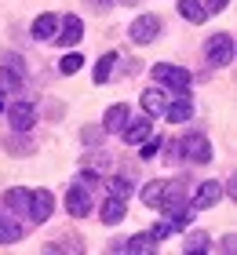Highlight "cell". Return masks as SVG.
<instances>
[{
  "mask_svg": "<svg viewBox=\"0 0 237 255\" xmlns=\"http://www.w3.org/2000/svg\"><path fill=\"white\" fill-rule=\"evenodd\" d=\"M99 215H102L106 226H117L124 219V197H110V201H102V212Z\"/></svg>",
  "mask_w": 237,
  "mask_h": 255,
  "instance_id": "5bb4252c",
  "label": "cell"
},
{
  "mask_svg": "<svg viewBox=\"0 0 237 255\" xmlns=\"http://www.w3.org/2000/svg\"><path fill=\"white\" fill-rule=\"evenodd\" d=\"M153 80L172 91H190V69L183 66H168V62H157L153 66Z\"/></svg>",
  "mask_w": 237,
  "mask_h": 255,
  "instance_id": "7a4b0ae2",
  "label": "cell"
},
{
  "mask_svg": "<svg viewBox=\"0 0 237 255\" xmlns=\"http://www.w3.org/2000/svg\"><path fill=\"white\" fill-rule=\"evenodd\" d=\"M26 212H29L33 223H44V219H51V212H55V197L47 193V190H33V193H29Z\"/></svg>",
  "mask_w": 237,
  "mask_h": 255,
  "instance_id": "5b68a950",
  "label": "cell"
},
{
  "mask_svg": "<svg viewBox=\"0 0 237 255\" xmlns=\"http://www.w3.org/2000/svg\"><path fill=\"white\" fill-rule=\"evenodd\" d=\"M0 110H4V99H0Z\"/></svg>",
  "mask_w": 237,
  "mask_h": 255,
  "instance_id": "4dcf8cb0",
  "label": "cell"
},
{
  "mask_svg": "<svg viewBox=\"0 0 237 255\" xmlns=\"http://www.w3.org/2000/svg\"><path fill=\"white\" fill-rule=\"evenodd\" d=\"M179 15L190 22V26H201V22L208 18V11H205L201 0H179Z\"/></svg>",
  "mask_w": 237,
  "mask_h": 255,
  "instance_id": "9a60e30c",
  "label": "cell"
},
{
  "mask_svg": "<svg viewBox=\"0 0 237 255\" xmlns=\"http://www.w3.org/2000/svg\"><path fill=\"white\" fill-rule=\"evenodd\" d=\"M164 117H168L172 124L190 121V117H194V102H190L186 95H183V99H175V102H168V106H164Z\"/></svg>",
  "mask_w": 237,
  "mask_h": 255,
  "instance_id": "8fae6325",
  "label": "cell"
},
{
  "mask_svg": "<svg viewBox=\"0 0 237 255\" xmlns=\"http://www.w3.org/2000/svg\"><path fill=\"white\" fill-rule=\"evenodd\" d=\"M124 124H128V106H121V102H117V106H110V110H106L102 131H121Z\"/></svg>",
  "mask_w": 237,
  "mask_h": 255,
  "instance_id": "e0dca14e",
  "label": "cell"
},
{
  "mask_svg": "<svg viewBox=\"0 0 237 255\" xmlns=\"http://www.w3.org/2000/svg\"><path fill=\"white\" fill-rule=\"evenodd\" d=\"M18 84H22L18 69H15V73H11V69H4V66H0V88H4V91H15Z\"/></svg>",
  "mask_w": 237,
  "mask_h": 255,
  "instance_id": "cb8c5ba5",
  "label": "cell"
},
{
  "mask_svg": "<svg viewBox=\"0 0 237 255\" xmlns=\"http://www.w3.org/2000/svg\"><path fill=\"white\" fill-rule=\"evenodd\" d=\"M179 149H186V157L194 160V164H208V160H212V142H208L205 135H197V131L186 135L183 142H179Z\"/></svg>",
  "mask_w": 237,
  "mask_h": 255,
  "instance_id": "8992f818",
  "label": "cell"
},
{
  "mask_svg": "<svg viewBox=\"0 0 237 255\" xmlns=\"http://www.w3.org/2000/svg\"><path fill=\"white\" fill-rule=\"evenodd\" d=\"M18 237H22V226L15 223V219H7L4 212H0V245H15Z\"/></svg>",
  "mask_w": 237,
  "mask_h": 255,
  "instance_id": "ac0fdd59",
  "label": "cell"
},
{
  "mask_svg": "<svg viewBox=\"0 0 237 255\" xmlns=\"http://www.w3.org/2000/svg\"><path fill=\"white\" fill-rule=\"evenodd\" d=\"M88 4H91L95 11H106V7H110V4H113V0H88Z\"/></svg>",
  "mask_w": 237,
  "mask_h": 255,
  "instance_id": "f1b7e54d",
  "label": "cell"
},
{
  "mask_svg": "<svg viewBox=\"0 0 237 255\" xmlns=\"http://www.w3.org/2000/svg\"><path fill=\"white\" fill-rule=\"evenodd\" d=\"M219 201H223V186H219V179H212V182H201V190L190 197V208H194V212H205V208L219 204Z\"/></svg>",
  "mask_w": 237,
  "mask_h": 255,
  "instance_id": "52a82bcc",
  "label": "cell"
},
{
  "mask_svg": "<svg viewBox=\"0 0 237 255\" xmlns=\"http://www.w3.org/2000/svg\"><path fill=\"white\" fill-rule=\"evenodd\" d=\"M4 204H7V208H26V204H29V193H26V190H7V193H4Z\"/></svg>",
  "mask_w": 237,
  "mask_h": 255,
  "instance_id": "603a6c76",
  "label": "cell"
},
{
  "mask_svg": "<svg viewBox=\"0 0 237 255\" xmlns=\"http://www.w3.org/2000/svg\"><path fill=\"white\" fill-rule=\"evenodd\" d=\"M157 149H161V138H150V142L142 146V153H139V157H142V160H150V157H157Z\"/></svg>",
  "mask_w": 237,
  "mask_h": 255,
  "instance_id": "484cf974",
  "label": "cell"
},
{
  "mask_svg": "<svg viewBox=\"0 0 237 255\" xmlns=\"http://www.w3.org/2000/svg\"><path fill=\"white\" fill-rule=\"evenodd\" d=\"M62 48H73V44H80L84 40V22H80L77 15H69V18H62V33L55 37Z\"/></svg>",
  "mask_w": 237,
  "mask_h": 255,
  "instance_id": "9c48e42d",
  "label": "cell"
},
{
  "mask_svg": "<svg viewBox=\"0 0 237 255\" xmlns=\"http://www.w3.org/2000/svg\"><path fill=\"white\" fill-rule=\"evenodd\" d=\"M164 106H168V95L157 88H150V91H142V110L150 113V117H157V113H164Z\"/></svg>",
  "mask_w": 237,
  "mask_h": 255,
  "instance_id": "2e32d148",
  "label": "cell"
},
{
  "mask_svg": "<svg viewBox=\"0 0 237 255\" xmlns=\"http://www.w3.org/2000/svg\"><path fill=\"white\" fill-rule=\"evenodd\" d=\"M205 59H208V66H230L234 62V37H230V33H216V37H208Z\"/></svg>",
  "mask_w": 237,
  "mask_h": 255,
  "instance_id": "6da1fadb",
  "label": "cell"
},
{
  "mask_svg": "<svg viewBox=\"0 0 237 255\" xmlns=\"http://www.w3.org/2000/svg\"><path fill=\"white\" fill-rule=\"evenodd\" d=\"M99 138V128H84V142H95Z\"/></svg>",
  "mask_w": 237,
  "mask_h": 255,
  "instance_id": "f546056e",
  "label": "cell"
},
{
  "mask_svg": "<svg viewBox=\"0 0 237 255\" xmlns=\"http://www.w3.org/2000/svg\"><path fill=\"white\" fill-rule=\"evenodd\" d=\"M183 248H186V252H208V234H205V230H197V234H190Z\"/></svg>",
  "mask_w": 237,
  "mask_h": 255,
  "instance_id": "7402d4cb",
  "label": "cell"
},
{
  "mask_svg": "<svg viewBox=\"0 0 237 255\" xmlns=\"http://www.w3.org/2000/svg\"><path fill=\"white\" fill-rule=\"evenodd\" d=\"M161 193H164V182L157 179V182H150V186L142 190V201H146L150 208H157V204H161Z\"/></svg>",
  "mask_w": 237,
  "mask_h": 255,
  "instance_id": "44dd1931",
  "label": "cell"
},
{
  "mask_svg": "<svg viewBox=\"0 0 237 255\" xmlns=\"http://www.w3.org/2000/svg\"><path fill=\"white\" fill-rule=\"evenodd\" d=\"M7 117H11V128H15V131H29V128L37 124V110H33L29 102H15V106L7 110Z\"/></svg>",
  "mask_w": 237,
  "mask_h": 255,
  "instance_id": "ba28073f",
  "label": "cell"
},
{
  "mask_svg": "<svg viewBox=\"0 0 237 255\" xmlns=\"http://www.w3.org/2000/svg\"><path fill=\"white\" fill-rule=\"evenodd\" d=\"M128 33H132L135 44H153V40L161 37V18H157V15H139Z\"/></svg>",
  "mask_w": 237,
  "mask_h": 255,
  "instance_id": "277c9868",
  "label": "cell"
},
{
  "mask_svg": "<svg viewBox=\"0 0 237 255\" xmlns=\"http://www.w3.org/2000/svg\"><path fill=\"white\" fill-rule=\"evenodd\" d=\"M157 248V241L153 234H139V237H128V241H117L113 252H153Z\"/></svg>",
  "mask_w": 237,
  "mask_h": 255,
  "instance_id": "7c38bea8",
  "label": "cell"
},
{
  "mask_svg": "<svg viewBox=\"0 0 237 255\" xmlns=\"http://www.w3.org/2000/svg\"><path fill=\"white\" fill-rule=\"evenodd\" d=\"M121 135H124V142H128V146H139V142H146V138H150V121H146V117H139V121H128V124L121 128Z\"/></svg>",
  "mask_w": 237,
  "mask_h": 255,
  "instance_id": "30bf717a",
  "label": "cell"
},
{
  "mask_svg": "<svg viewBox=\"0 0 237 255\" xmlns=\"http://www.w3.org/2000/svg\"><path fill=\"white\" fill-rule=\"evenodd\" d=\"M110 193H113V197H128V193H132V182L117 175V179H110Z\"/></svg>",
  "mask_w": 237,
  "mask_h": 255,
  "instance_id": "d4e9b609",
  "label": "cell"
},
{
  "mask_svg": "<svg viewBox=\"0 0 237 255\" xmlns=\"http://www.w3.org/2000/svg\"><path fill=\"white\" fill-rule=\"evenodd\" d=\"M80 66H84V59H80V55H77V51H69V55H66V59H62V62H58V73H62V77H73V73H77V69H80Z\"/></svg>",
  "mask_w": 237,
  "mask_h": 255,
  "instance_id": "ffe728a7",
  "label": "cell"
},
{
  "mask_svg": "<svg viewBox=\"0 0 237 255\" xmlns=\"http://www.w3.org/2000/svg\"><path fill=\"white\" fill-rule=\"evenodd\" d=\"M150 234H153V241H164V237L172 234V223H157V226L150 230Z\"/></svg>",
  "mask_w": 237,
  "mask_h": 255,
  "instance_id": "4316f807",
  "label": "cell"
},
{
  "mask_svg": "<svg viewBox=\"0 0 237 255\" xmlns=\"http://www.w3.org/2000/svg\"><path fill=\"white\" fill-rule=\"evenodd\" d=\"M66 208H69V215L73 219H84V215H91V186L88 182H73L69 186V193H66Z\"/></svg>",
  "mask_w": 237,
  "mask_h": 255,
  "instance_id": "3957f363",
  "label": "cell"
},
{
  "mask_svg": "<svg viewBox=\"0 0 237 255\" xmlns=\"http://www.w3.org/2000/svg\"><path fill=\"white\" fill-rule=\"evenodd\" d=\"M124 4H135V0H124Z\"/></svg>",
  "mask_w": 237,
  "mask_h": 255,
  "instance_id": "1f68e13d",
  "label": "cell"
},
{
  "mask_svg": "<svg viewBox=\"0 0 237 255\" xmlns=\"http://www.w3.org/2000/svg\"><path fill=\"white\" fill-rule=\"evenodd\" d=\"M55 26H58L55 15H40V18H33L29 33H33V40H55Z\"/></svg>",
  "mask_w": 237,
  "mask_h": 255,
  "instance_id": "4fadbf2b",
  "label": "cell"
},
{
  "mask_svg": "<svg viewBox=\"0 0 237 255\" xmlns=\"http://www.w3.org/2000/svg\"><path fill=\"white\" fill-rule=\"evenodd\" d=\"M113 62H117V51H106L99 66H95V84H106V80L113 77Z\"/></svg>",
  "mask_w": 237,
  "mask_h": 255,
  "instance_id": "d6986e66",
  "label": "cell"
},
{
  "mask_svg": "<svg viewBox=\"0 0 237 255\" xmlns=\"http://www.w3.org/2000/svg\"><path fill=\"white\" fill-rule=\"evenodd\" d=\"M227 4H230V0H208V7H205V11H208V15H212V11H223V7H227Z\"/></svg>",
  "mask_w": 237,
  "mask_h": 255,
  "instance_id": "83f0119b",
  "label": "cell"
}]
</instances>
